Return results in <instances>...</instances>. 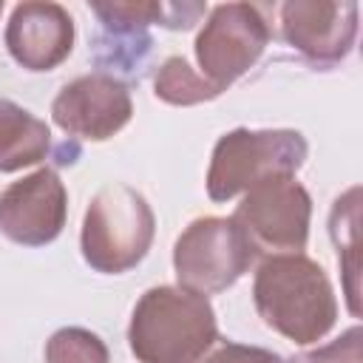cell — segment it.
Returning <instances> with one entry per match:
<instances>
[{"instance_id": "cell-3", "label": "cell", "mask_w": 363, "mask_h": 363, "mask_svg": "<svg viewBox=\"0 0 363 363\" xmlns=\"http://www.w3.org/2000/svg\"><path fill=\"white\" fill-rule=\"evenodd\" d=\"M156 235V216L147 199L130 184L102 187L85 207L79 250L91 269L122 275L142 264Z\"/></svg>"}, {"instance_id": "cell-21", "label": "cell", "mask_w": 363, "mask_h": 363, "mask_svg": "<svg viewBox=\"0 0 363 363\" xmlns=\"http://www.w3.org/2000/svg\"><path fill=\"white\" fill-rule=\"evenodd\" d=\"M3 9H6V6H3V0H0V14H3Z\"/></svg>"}, {"instance_id": "cell-8", "label": "cell", "mask_w": 363, "mask_h": 363, "mask_svg": "<svg viewBox=\"0 0 363 363\" xmlns=\"http://www.w3.org/2000/svg\"><path fill=\"white\" fill-rule=\"evenodd\" d=\"M133 116V99L125 82L91 71L68 85L51 102V119L74 139L105 142L116 136Z\"/></svg>"}, {"instance_id": "cell-12", "label": "cell", "mask_w": 363, "mask_h": 363, "mask_svg": "<svg viewBox=\"0 0 363 363\" xmlns=\"http://www.w3.org/2000/svg\"><path fill=\"white\" fill-rule=\"evenodd\" d=\"M51 153V128L23 105L0 96V173H14Z\"/></svg>"}, {"instance_id": "cell-6", "label": "cell", "mask_w": 363, "mask_h": 363, "mask_svg": "<svg viewBox=\"0 0 363 363\" xmlns=\"http://www.w3.org/2000/svg\"><path fill=\"white\" fill-rule=\"evenodd\" d=\"M233 221L244 230L255 255L303 252L309 241L312 196L295 176H269L244 193Z\"/></svg>"}, {"instance_id": "cell-9", "label": "cell", "mask_w": 363, "mask_h": 363, "mask_svg": "<svg viewBox=\"0 0 363 363\" xmlns=\"http://www.w3.org/2000/svg\"><path fill=\"white\" fill-rule=\"evenodd\" d=\"M68 218V190L57 170L40 167L0 193V233L20 247H45Z\"/></svg>"}, {"instance_id": "cell-13", "label": "cell", "mask_w": 363, "mask_h": 363, "mask_svg": "<svg viewBox=\"0 0 363 363\" xmlns=\"http://www.w3.org/2000/svg\"><path fill=\"white\" fill-rule=\"evenodd\" d=\"M360 187H349L335 199L329 213V235L337 247V261L343 269V289L349 312L360 315Z\"/></svg>"}, {"instance_id": "cell-19", "label": "cell", "mask_w": 363, "mask_h": 363, "mask_svg": "<svg viewBox=\"0 0 363 363\" xmlns=\"http://www.w3.org/2000/svg\"><path fill=\"white\" fill-rule=\"evenodd\" d=\"M201 363H289V360L272 349H264V346H247V343L224 340L221 346L210 349L201 357Z\"/></svg>"}, {"instance_id": "cell-18", "label": "cell", "mask_w": 363, "mask_h": 363, "mask_svg": "<svg viewBox=\"0 0 363 363\" xmlns=\"http://www.w3.org/2000/svg\"><path fill=\"white\" fill-rule=\"evenodd\" d=\"M289 363H363V329L349 326L346 332H340V337L318 349H309L292 357Z\"/></svg>"}, {"instance_id": "cell-4", "label": "cell", "mask_w": 363, "mask_h": 363, "mask_svg": "<svg viewBox=\"0 0 363 363\" xmlns=\"http://www.w3.org/2000/svg\"><path fill=\"white\" fill-rule=\"evenodd\" d=\"M309 156V145L301 130L267 128L250 130L235 128L218 136L210 167H207V196L216 204L247 193L252 184L269 176H295Z\"/></svg>"}, {"instance_id": "cell-16", "label": "cell", "mask_w": 363, "mask_h": 363, "mask_svg": "<svg viewBox=\"0 0 363 363\" xmlns=\"http://www.w3.org/2000/svg\"><path fill=\"white\" fill-rule=\"evenodd\" d=\"M45 363H111V352L96 332L62 326L45 340Z\"/></svg>"}, {"instance_id": "cell-15", "label": "cell", "mask_w": 363, "mask_h": 363, "mask_svg": "<svg viewBox=\"0 0 363 363\" xmlns=\"http://www.w3.org/2000/svg\"><path fill=\"white\" fill-rule=\"evenodd\" d=\"M153 94H156V99L176 105V108H190V105H201V102L221 96V91L216 85H210L196 68H190V62L179 54L167 57L156 68Z\"/></svg>"}, {"instance_id": "cell-7", "label": "cell", "mask_w": 363, "mask_h": 363, "mask_svg": "<svg viewBox=\"0 0 363 363\" xmlns=\"http://www.w3.org/2000/svg\"><path fill=\"white\" fill-rule=\"evenodd\" d=\"M272 28L252 3H221L210 11L196 37V60L201 77L221 94L241 79L269 45Z\"/></svg>"}, {"instance_id": "cell-11", "label": "cell", "mask_w": 363, "mask_h": 363, "mask_svg": "<svg viewBox=\"0 0 363 363\" xmlns=\"http://www.w3.org/2000/svg\"><path fill=\"white\" fill-rule=\"evenodd\" d=\"M74 37L77 31L68 9L48 0L17 3L3 34L11 60L31 74L54 71L60 62H65L74 51Z\"/></svg>"}, {"instance_id": "cell-2", "label": "cell", "mask_w": 363, "mask_h": 363, "mask_svg": "<svg viewBox=\"0 0 363 363\" xmlns=\"http://www.w3.org/2000/svg\"><path fill=\"white\" fill-rule=\"evenodd\" d=\"M216 340V309L193 289L150 286L130 312L128 346L139 363H201Z\"/></svg>"}, {"instance_id": "cell-17", "label": "cell", "mask_w": 363, "mask_h": 363, "mask_svg": "<svg viewBox=\"0 0 363 363\" xmlns=\"http://www.w3.org/2000/svg\"><path fill=\"white\" fill-rule=\"evenodd\" d=\"M91 11L102 28L136 31L162 20V3L156 0H130V3H91Z\"/></svg>"}, {"instance_id": "cell-10", "label": "cell", "mask_w": 363, "mask_h": 363, "mask_svg": "<svg viewBox=\"0 0 363 363\" xmlns=\"http://www.w3.org/2000/svg\"><path fill=\"white\" fill-rule=\"evenodd\" d=\"M278 17L284 43L318 68L343 62L357 37V3L289 0Z\"/></svg>"}, {"instance_id": "cell-14", "label": "cell", "mask_w": 363, "mask_h": 363, "mask_svg": "<svg viewBox=\"0 0 363 363\" xmlns=\"http://www.w3.org/2000/svg\"><path fill=\"white\" fill-rule=\"evenodd\" d=\"M150 34L147 28L136 31H116V28H102L94 40V62L99 74H108L119 82H139L142 65L150 54Z\"/></svg>"}, {"instance_id": "cell-1", "label": "cell", "mask_w": 363, "mask_h": 363, "mask_svg": "<svg viewBox=\"0 0 363 363\" xmlns=\"http://www.w3.org/2000/svg\"><path fill=\"white\" fill-rule=\"evenodd\" d=\"M252 303L272 332L298 346L323 340L337 320L335 286L303 252L267 255L252 278Z\"/></svg>"}, {"instance_id": "cell-20", "label": "cell", "mask_w": 363, "mask_h": 363, "mask_svg": "<svg viewBox=\"0 0 363 363\" xmlns=\"http://www.w3.org/2000/svg\"><path fill=\"white\" fill-rule=\"evenodd\" d=\"M204 11H207L204 3H162L159 26L173 28V31H184V28H193Z\"/></svg>"}, {"instance_id": "cell-5", "label": "cell", "mask_w": 363, "mask_h": 363, "mask_svg": "<svg viewBox=\"0 0 363 363\" xmlns=\"http://www.w3.org/2000/svg\"><path fill=\"white\" fill-rule=\"evenodd\" d=\"M255 261L244 230L230 218L204 216L190 221L173 244V272L179 286L199 295L230 289Z\"/></svg>"}]
</instances>
